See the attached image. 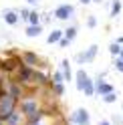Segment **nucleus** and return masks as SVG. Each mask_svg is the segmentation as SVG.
<instances>
[{
  "instance_id": "nucleus-1",
  "label": "nucleus",
  "mask_w": 123,
  "mask_h": 125,
  "mask_svg": "<svg viewBox=\"0 0 123 125\" xmlns=\"http://www.w3.org/2000/svg\"><path fill=\"white\" fill-rule=\"evenodd\" d=\"M18 109L26 115V121H28V117L34 115L36 111H41L42 105H41V99H38L36 95H24V97L18 101Z\"/></svg>"
},
{
  "instance_id": "nucleus-2",
  "label": "nucleus",
  "mask_w": 123,
  "mask_h": 125,
  "mask_svg": "<svg viewBox=\"0 0 123 125\" xmlns=\"http://www.w3.org/2000/svg\"><path fill=\"white\" fill-rule=\"evenodd\" d=\"M20 67H22L20 54H14V57H2V59H0V71H2L6 77H12Z\"/></svg>"
},
{
  "instance_id": "nucleus-3",
  "label": "nucleus",
  "mask_w": 123,
  "mask_h": 125,
  "mask_svg": "<svg viewBox=\"0 0 123 125\" xmlns=\"http://www.w3.org/2000/svg\"><path fill=\"white\" fill-rule=\"evenodd\" d=\"M32 75H34V69H30V67H26V65H22L18 71L12 75V79H14V81H18L26 91H32Z\"/></svg>"
},
{
  "instance_id": "nucleus-4",
  "label": "nucleus",
  "mask_w": 123,
  "mask_h": 125,
  "mask_svg": "<svg viewBox=\"0 0 123 125\" xmlns=\"http://www.w3.org/2000/svg\"><path fill=\"white\" fill-rule=\"evenodd\" d=\"M16 107H18V101L8 93H2V97H0V119H6Z\"/></svg>"
},
{
  "instance_id": "nucleus-5",
  "label": "nucleus",
  "mask_w": 123,
  "mask_h": 125,
  "mask_svg": "<svg viewBox=\"0 0 123 125\" xmlns=\"http://www.w3.org/2000/svg\"><path fill=\"white\" fill-rule=\"evenodd\" d=\"M4 87H6V93H8V95H12L16 101H20L22 97L26 95V89L22 87V85H20L18 81H14L12 77H10V79L6 77V81H4Z\"/></svg>"
},
{
  "instance_id": "nucleus-6",
  "label": "nucleus",
  "mask_w": 123,
  "mask_h": 125,
  "mask_svg": "<svg viewBox=\"0 0 123 125\" xmlns=\"http://www.w3.org/2000/svg\"><path fill=\"white\" fill-rule=\"evenodd\" d=\"M97 52H99V46H97V44H91V46H87L85 51L77 52V54H75V61L79 62V65H87V62H93V61H95V57H97Z\"/></svg>"
},
{
  "instance_id": "nucleus-7",
  "label": "nucleus",
  "mask_w": 123,
  "mask_h": 125,
  "mask_svg": "<svg viewBox=\"0 0 123 125\" xmlns=\"http://www.w3.org/2000/svg\"><path fill=\"white\" fill-rule=\"evenodd\" d=\"M69 121L75 123V125H91V115L85 107H81V109H77V111L69 117Z\"/></svg>"
},
{
  "instance_id": "nucleus-8",
  "label": "nucleus",
  "mask_w": 123,
  "mask_h": 125,
  "mask_svg": "<svg viewBox=\"0 0 123 125\" xmlns=\"http://www.w3.org/2000/svg\"><path fill=\"white\" fill-rule=\"evenodd\" d=\"M52 14H55L57 20H69V18L75 14V6H73V4H61V6L55 8Z\"/></svg>"
},
{
  "instance_id": "nucleus-9",
  "label": "nucleus",
  "mask_w": 123,
  "mask_h": 125,
  "mask_svg": "<svg viewBox=\"0 0 123 125\" xmlns=\"http://www.w3.org/2000/svg\"><path fill=\"white\" fill-rule=\"evenodd\" d=\"M4 125H26V115L16 107L14 111L4 119Z\"/></svg>"
},
{
  "instance_id": "nucleus-10",
  "label": "nucleus",
  "mask_w": 123,
  "mask_h": 125,
  "mask_svg": "<svg viewBox=\"0 0 123 125\" xmlns=\"http://www.w3.org/2000/svg\"><path fill=\"white\" fill-rule=\"evenodd\" d=\"M20 59H22V65H26L30 69H38V62H41V57H38L36 52L32 51H24L20 54Z\"/></svg>"
},
{
  "instance_id": "nucleus-11",
  "label": "nucleus",
  "mask_w": 123,
  "mask_h": 125,
  "mask_svg": "<svg viewBox=\"0 0 123 125\" xmlns=\"http://www.w3.org/2000/svg\"><path fill=\"white\" fill-rule=\"evenodd\" d=\"M2 20L6 22V24H10V26H16L18 22H20V18H18V10H4L2 12Z\"/></svg>"
},
{
  "instance_id": "nucleus-12",
  "label": "nucleus",
  "mask_w": 123,
  "mask_h": 125,
  "mask_svg": "<svg viewBox=\"0 0 123 125\" xmlns=\"http://www.w3.org/2000/svg\"><path fill=\"white\" fill-rule=\"evenodd\" d=\"M89 79V75L85 69H79V71L75 73V85H77V91H83V85H85V81Z\"/></svg>"
},
{
  "instance_id": "nucleus-13",
  "label": "nucleus",
  "mask_w": 123,
  "mask_h": 125,
  "mask_svg": "<svg viewBox=\"0 0 123 125\" xmlns=\"http://www.w3.org/2000/svg\"><path fill=\"white\" fill-rule=\"evenodd\" d=\"M61 73H63L65 81H73V79H75V75H73V71H71V62H69L67 59L61 61Z\"/></svg>"
},
{
  "instance_id": "nucleus-14",
  "label": "nucleus",
  "mask_w": 123,
  "mask_h": 125,
  "mask_svg": "<svg viewBox=\"0 0 123 125\" xmlns=\"http://www.w3.org/2000/svg\"><path fill=\"white\" fill-rule=\"evenodd\" d=\"M24 34L30 36V38H34V36H41L42 34V26L41 24H28L26 30H24Z\"/></svg>"
},
{
  "instance_id": "nucleus-15",
  "label": "nucleus",
  "mask_w": 123,
  "mask_h": 125,
  "mask_svg": "<svg viewBox=\"0 0 123 125\" xmlns=\"http://www.w3.org/2000/svg\"><path fill=\"white\" fill-rule=\"evenodd\" d=\"M61 38H63V30H61V28H55V30H51V34L47 36V42H49V44H57Z\"/></svg>"
},
{
  "instance_id": "nucleus-16",
  "label": "nucleus",
  "mask_w": 123,
  "mask_h": 125,
  "mask_svg": "<svg viewBox=\"0 0 123 125\" xmlns=\"http://www.w3.org/2000/svg\"><path fill=\"white\" fill-rule=\"evenodd\" d=\"M83 95H87V97H93L95 95V81H91V79H87L85 81V85H83Z\"/></svg>"
},
{
  "instance_id": "nucleus-17",
  "label": "nucleus",
  "mask_w": 123,
  "mask_h": 125,
  "mask_svg": "<svg viewBox=\"0 0 123 125\" xmlns=\"http://www.w3.org/2000/svg\"><path fill=\"white\" fill-rule=\"evenodd\" d=\"M51 95L63 97V95H65V85H63V83H52V85H51Z\"/></svg>"
},
{
  "instance_id": "nucleus-18",
  "label": "nucleus",
  "mask_w": 123,
  "mask_h": 125,
  "mask_svg": "<svg viewBox=\"0 0 123 125\" xmlns=\"http://www.w3.org/2000/svg\"><path fill=\"white\" fill-rule=\"evenodd\" d=\"M121 14V0H113L111 2V16H119Z\"/></svg>"
},
{
  "instance_id": "nucleus-19",
  "label": "nucleus",
  "mask_w": 123,
  "mask_h": 125,
  "mask_svg": "<svg viewBox=\"0 0 123 125\" xmlns=\"http://www.w3.org/2000/svg\"><path fill=\"white\" fill-rule=\"evenodd\" d=\"M63 36L69 38V41H75V36H77V26H67V30H63Z\"/></svg>"
},
{
  "instance_id": "nucleus-20",
  "label": "nucleus",
  "mask_w": 123,
  "mask_h": 125,
  "mask_svg": "<svg viewBox=\"0 0 123 125\" xmlns=\"http://www.w3.org/2000/svg\"><path fill=\"white\" fill-rule=\"evenodd\" d=\"M28 24H41V14H38L34 8L30 10V16H28Z\"/></svg>"
},
{
  "instance_id": "nucleus-21",
  "label": "nucleus",
  "mask_w": 123,
  "mask_h": 125,
  "mask_svg": "<svg viewBox=\"0 0 123 125\" xmlns=\"http://www.w3.org/2000/svg\"><path fill=\"white\" fill-rule=\"evenodd\" d=\"M121 49H123V46H121L119 42H111V44H109V52H111V57H119Z\"/></svg>"
},
{
  "instance_id": "nucleus-22",
  "label": "nucleus",
  "mask_w": 123,
  "mask_h": 125,
  "mask_svg": "<svg viewBox=\"0 0 123 125\" xmlns=\"http://www.w3.org/2000/svg\"><path fill=\"white\" fill-rule=\"evenodd\" d=\"M117 91H113V93H107V95H103V101H105V103L107 105H111V103H115V101H117Z\"/></svg>"
},
{
  "instance_id": "nucleus-23",
  "label": "nucleus",
  "mask_w": 123,
  "mask_h": 125,
  "mask_svg": "<svg viewBox=\"0 0 123 125\" xmlns=\"http://www.w3.org/2000/svg\"><path fill=\"white\" fill-rule=\"evenodd\" d=\"M28 16H30V8H18V18L20 20H26L28 22Z\"/></svg>"
},
{
  "instance_id": "nucleus-24",
  "label": "nucleus",
  "mask_w": 123,
  "mask_h": 125,
  "mask_svg": "<svg viewBox=\"0 0 123 125\" xmlns=\"http://www.w3.org/2000/svg\"><path fill=\"white\" fill-rule=\"evenodd\" d=\"M51 79H52V83H65V77H63L61 71H55V73L51 75Z\"/></svg>"
},
{
  "instance_id": "nucleus-25",
  "label": "nucleus",
  "mask_w": 123,
  "mask_h": 125,
  "mask_svg": "<svg viewBox=\"0 0 123 125\" xmlns=\"http://www.w3.org/2000/svg\"><path fill=\"white\" fill-rule=\"evenodd\" d=\"M87 26H89V28H95V26H97V18L93 16V14L87 16Z\"/></svg>"
},
{
  "instance_id": "nucleus-26",
  "label": "nucleus",
  "mask_w": 123,
  "mask_h": 125,
  "mask_svg": "<svg viewBox=\"0 0 123 125\" xmlns=\"http://www.w3.org/2000/svg\"><path fill=\"white\" fill-rule=\"evenodd\" d=\"M113 62H115V69H117L119 73H123V61H121L119 57H115V61H113Z\"/></svg>"
},
{
  "instance_id": "nucleus-27",
  "label": "nucleus",
  "mask_w": 123,
  "mask_h": 125,
  "mask_svg": "<svg viewBox=\"0 0 123 125\" xmlns=\"http://www.w3.org/2000/svg\"><path fill=\"white\" fill-rule=\"evenodd\" d=\"M111 125H123V117H119V115L115 117V115H113V117H111Z\"/></svg>"
},
{
  "instance_id": "nucleus-28",
  "label": "nucleus",
  "mask_w": 123,
  "mask_h": 125,
  "mask_svg": "<svg viewBox=\"0 0 123 125\" xmlns=\"http://www.w3.org/2000/svg\"><path fill=\"white\" fill-rule=\"evenodd\" d=\"M57 44L61 46V49H65V46H69V44H71V41H69V38H65V36H63V38H61V41H59Z\"/></svg>"
},
{
  "instance_id": "nucleus-29",
  "label": "nucleus",
  "mask_w": 123,
  "mask_h": 125,
  "mask_svg": "<svg viewBox=\"0 0 123 125\" xmlns=\"http://www.w3.org/2000/svg\"><path fill=\"white\" fill-rule=\"evenodd\" d=\"M4 81H6V77H4ZM4 81L0 83V97H2V93H6V87H4Z\"/></svg>"
},
{
  "instance_id": "nucleus-30",
  "label": "nucleus",
  "mask_w": 123,
  "mask_h": 125,
  "mask_svg": "<svg viewBox=\"0 0 123 125\" xmlns=\"http://www.w3.org/2000/svg\"><path fill=\"white\" fill-rule=\"evenodd\" d=\"M26 125H44L42 121H26Z\"/></svg>"
},
{
  "instance_id": "nucleus-31",
  "label": "nucleus",
  "mask_w": 123,
  "mask_h": 125,
  "mask_svg": "<svg viewBox=\"0 0 123 125\" xmlns=\"http://www.w3.org/2000/svg\"><path fill=\"white\" fill-rule=\"evenodd\" d=\"M26 4H28V6H36L38 0H26Z\"/></svg>"
},
{
  "instance_id": "nucleus-32",
  "label": "nucleus",
  "mask_w": 123,
  "mask_h": 125,
  "mask_svg": "<svg viewBox=\"0 0 123 125\" xmlns=\"http://www.w3.org/2000/svg\"><path fill=\"white\" fill-rule=\"evenodd\" d=\"M99 125H111V121H109V119H101V121H99Z\"/></svg>"
},
{
  "instance_id": "nucleus-33",
  "label": "nucleus",
  "mask_w": 123,
  "mask_h": 125,
  "mask_svg": "<svg viewBox=\"0 0 123 125\" xmlns=\"http://www.w3.org/2000/svg\"><path fill=\"white\" fill-rule=\"evenodd\" d=\"M79 2H81L83 6H85V4H91V0H79Z\"/></svg>"
},
{
  "instance_id": "nucleus-34",
  "label": "nucleus",
  "mask_w": 123,
  "mask_h": 125,
  "mask_svg": "<svg viewBox=\"0 0 123 125\" xmlns=\"http://www.w3.org/2000/svg\"><path fill=\"white\" fill-rule=\"evenodd\" d=\"M115 42H119V44L123 46V36H119V38H117V41H115Z\"/></svg>"
},
{
  "instance_id": "nucleus-35",
  "label": "nucleus",
  "mask_w": 123,
  "mask_h": 125,
  "mask_svg": "<svg viewBox=\"0 0 123 125\" xmlns=\"http://www.w3.org/2000/svg\"><path fill=\"white\" fill-rule=\"evenodd\" d=\"M4 77H6V75H4L2 71H0V83H2V81H4Z\"/></svg>"
},
{
  "instance_id": "nucleus-36",
  "label": "nucleus",
  "mask_w": 123,
  "mask_h": 125,
  "mask_svg": "<svg viewBox=\"0 0 123 125\" xmlns=\"http://www.w3.org/2000/svg\"><path fill=\"white\" fill-rule=\"evenodd\" d=\"M119 59H121V61H123V49H121V52H119Z\"/></svg>"
},
{
  "instance_id": "nucleus-37",
  "label": "nucleus",
  "mask_w": 123,
  "mask_h": 125,
  "mask_svg": "<svg viewBox=\"0 0 123 125\" xmlns=\"http://www.w3.org/2000/svg\"><path fill=\"white\" fill-rule=\"evenodd\" d=\"M91 2H97V4H101V2H103V0H91Z\"/></svg>"
},
{
  "instance_id": "nucleus-38",
  "label": "nucleus",
  "mask_w": 123,
  "mask_h": 125,
  "mask_svg": "<svg viewBox=\"0 0 123 125\" xmlns=\"http://www.w3.org/2000/svg\"><path fill=\"white\" fill-rule=\"evenodd\" d=\"M121 109H123V103H121Z\"/></svg>"
}]
</instances>
